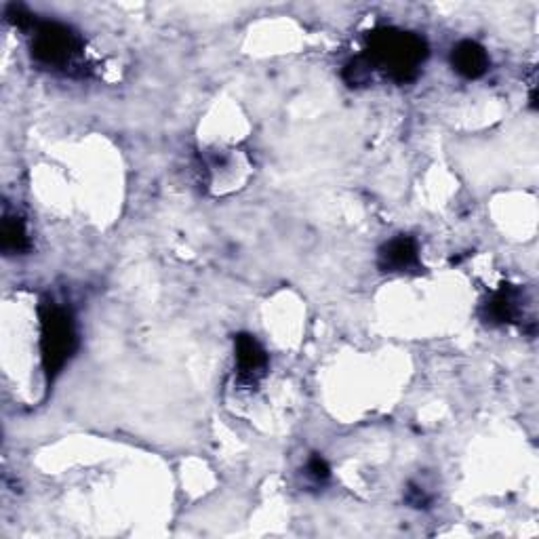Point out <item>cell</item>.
Returning <instances> with one entry per match:
<instances>
[{"instance_id":"2","label":"cell","mask_w":539,"mask_h":539,"mask_svg":"<svg viewBox=\"0 0 539 539\" xmlns=\"http://www.w3.org/2000/svg\"><path fill=\"white\" fill-rule=\"evenodd\" d=\"M30 32V53L41 68L64 72L70 76L83 74L85 41L76 30L62 22H41L36 19Z\"/></svg>"},{"instance_id":"8","label":"cell","mask_w":539,"mask_h":539,"mask_svg":"<svg viewBox=\"0 0 539 539\" xmlns=\"http://www.w3.org/2000/svg\"><path fill=\"white\" fill-rule=\"evenodd\" d=\"M32 247L26 219L17 213L5 211L0 226V249L5 255H26Z\"/></svg>"},{"instance_id":"7","label":"cell","mask_w":539,"mask_h":539,"mask_svg":"<svg viewBox=\"0 0 539 539\" xmlns=\"http://www.w3.org/2000/svg\"><path fill=\"white\" fill-rule=\"evenodd\" d=\"M451 66L459 76L474 81V78H481L487 74L491 59L485 47H481L474 41H462V43H457L451 51Z\"/></svg>"},{"instance_id":"9","label":"cell","mask_w":539,"mask_h":539,"mask_svg":"<svg viewBox=\"0 0 539 539\" xmlns=\"http://www.w3.org/2000/svg\"><path fill=\"white\" fill-rule=\"evenodd\" d=\"M342 78L350 87H367L373 81V68L367 62V57L363 53L352 57L350 62L344 66Z\"/></svg>"},{"instance_id":"10","label":"cell","mask_w":539,"mask_h":539,"mask_svg":"<svg viewBox=\"0 0 539 539\" xmlns=\"http://www.w3.org/2000/svg\"><path fill=\"white\" fill-rule=\"evenodd\" d=\"M306 476L310 478L312 483L316 485H323L329 481V476H331V468L329 464L325 462V459L321 455H312L308 459V464H306Z\"/></svg>"},{"instance_id":"4","label":"cell","mask_w":539,"mask_h":539,"mask_svg":"<svg viewBox=\"0 0 539 539\" xmlns=\"http://www.w3.org/2000/svg\"><path fill=\"white\" fill-rule=\"evenodd\" d=\"M234 352H236V377L238 384L247 388H255L268 371V354L264 346L249 333H238L234 337Z\"/></svg>"},{"instance_id":"11","label":"cell","mask_w":539,"mask_h":539,"mask_svg":"<svg viewBox=\"0 0 539 539\" xmlns=\"http://www.w3.org/2000/svg\"><path fill=\"white\" fill-rule=\"evenodd\" d=\"M405 502L411 506V508H428L432 497L424 491V487H417V485H409L407 487V495H405Z\"/></svg>"},{"instance_id":"1","label":"cell","mask_w":539,"mask_h":539,"mask_svg":"<svg viewBox=\"0 0 539 539\" xmlns=\"http://www.w3.org/2000/svg\"><path fill=\"white\" fill-rule=\"evenodd\" d=\"M373 72L379 70L390 81L405 85L415 81L428 59V45L419 34L396 28H377L367 34L365 53Z\"/></svg>"},{"instance_id":"6","label":"cell","mask_w":539,"mask_h":539,"mask_svg":"<svg viewBox=\"0 0 539 539\" xmlns=\"http://www.w3.org/2000/svg\"><path fill=\"white\" fill-rule=\"evenodd\" d=\"M419 264V245L413 236H396L388 241L377 255V266L382 272H405Z\"/></svg>"},{"instance_id":"3","label":"cell","mask_w":539,"mask_h":539,"mask_svg":"<svg viewBox=\"0 0 539 539\" xmlns=\"http://www.w3.org/2000/svg\"><path fill=\"white\" fill-rule=\"evenodd\" d=\"M41 316V358L47 382L64 371L78 346L74 316L68 308L55 302H43L38 308Z\"/></svg>"},{"instance_id":"5","label":"cell","mask_w":539,"mask_h":539,"mask_svg":"<svg viewBox=\"0 0 539 539\" xmlns=\"http://www.w3.org/2000/svg\"><path fill=\"white\" fill-rule=\"evenodd\" d=\"M521 316H525V297L512 285H502L483 304V321L489 325H512Z\"/></svg>"}]
</instances>
